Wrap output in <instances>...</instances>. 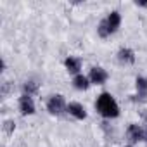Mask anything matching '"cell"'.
<instances>
[{
    "label": "cell",
    "mask_w": 147,
    "mask_h": 147,
    "mask_svg": "<svg viewBox=\"0 0 147 147\" xmlns=\"http://www.w3.org/2000/svg\"><path fill=\"white\" fill-rule=\"evenodd\" d=\"M95 109L97 113L106 118V119H111V118H118L119 116V106L116 102V99L109 94V92H102L97 100H95Z\"/></svg>",
    "instance_id": "obj_1"
},
{
    "label": "cell",
    "mask_w": 147,
    "mask_h": 147,
    "mask_svg": "<svg viewBox=\"0 0 147 147\" xmlns=\"http://www.w3.org/2000/svg\"><path fill=\"white\" fill-rule=\"evenodd\" d=\"M119 26H121V14H119L118 11H113V12L107 14L106 19H102V21L99 23V26H97V35H99L100 38H107V36L114 35V33L119 30Z\"/></svg>",
    "instance_id": "obj_2"
},
{
    "label": "cell",
    "mask_w": 147,
    "mask_h": 147,
    "mask_svg": "<svg viewBox=\"0 0 147 147\" xmlns=\"http://www.w3.org/2000/svg\"><path fill=\"white\" fill-rule=\"evenodd\" d=\"M66 107H67V104H66V100H64V97H62L61 94L50 95L49 100H47V111H49L50 114H54V116L62 114V113L66 111Z\"/></svg>",
    "instance_id": "obj_3"
},
{
    "label": "cell",
    "mask_w": 147,
    "mask_h": 147,
    "mask_svg": "<svg viewBox=\"0 0 147 147\" xmlns=\"http://www.w3.org/2000/svg\"><path fill=\"white\" fill-rule=\"evenodd\" d=\"M107 78H109L107 71L104 67H100V66H94L90 69V73H88V80H90L92 85H104L107 82Z\"/></svg>",
    "instance_id": "obj_4"
},
{
    "label": "cell",
    "mask_w": 147,
    "mask_h": 147,
    "mask_svg": "<svg viewBox=\"0 0 147 147\" xmlns=\"http://www.w3.org/2000/svg\"><path fill=\"white\" fill-rule=\"evenodd\" d=\"M19 111L23 116H31L35 114V102H33V97L31 95H26L23 94L19 97Z\"/></svg>",
    "instance_id": "obj_5"
},
{
    "label": "cell",
    "mask_w": 147,
    "mask_h": 147,
    "mask_svg": "<svg viewBox=\"0 0 147 147\" xmlns=\"http://www.w3.org/2000/svg\"><path fill=\"white\" fill-rule=\"evenodd\" d=\"M126 137L131 144H137V142H144V128L140 125H135L131 123L126 130Z\"/></svg>",
    "instance_id": "obj_6"
},
{
    "label": "cell",
    "mask_w": 147,
    "mask_h": 147,
    "mask_svg": "<svg viewBox=\"0 0 147 147\" xmlns=\"http://www.w3.org/2000/svg\"><path fill=\"white\" fill-rule=\"evenodd\" d=\"M66 113H69L75 119H85L87 118V109L80 102H69L66 107Z\"/></svg>",
    "instance_id": "obj_7"
},
{
    "label": "cell",
    "mask_w": 147,
    "mask_h": 147,
    "mask_svg": "<svg viewBox=\"0 0 147 147\" xmlns=\"http://www.w3.org/2000/svg\"><path fill=\"white\" fill-rule=\"evenodd\" d=\"M64 67L69 75H80V69H82V61L78 57H66L64 59Z\"/></svg>",
    "instance_id": "obj_8"
},
{
    "label": "cell",
    "mask_w": 147,
    "mask_h": 147,
    "mask_svg": "<svg viewBox=\"0 0 147 147\" xmlns=\"http://www.w3.org/2000/svg\"><path fill=\"white\" fill-rule=\"evenodd\" d=\"M118 61L121 64H133L135 62V52L128 47H121L118 50Z\"/></svg>",
    "instance_id": "obj_9"
},
{
    "label": "cell",
    "mask_w": 147,
    "mask_h": 147,
    "mask_svg": "<svg viewBox=\"0 0 147 147\" xmlns=\"http://www.w3.org/2000/svg\"><path fill=\"white\" fill-rule=\"evenodd\" d=\"M135 87H137V99L145 100L147 99V78L145 76H138L135 80Z\"/></svg>",
    "instance_id": "obj_10"
},
{
    "label": "cell",
    "mask_w": 147,
    "mask_h": 147,
    "mask_svg": "<svg viewBox=\"0 0 147 147\" xmlns=\"http://www.w3.org/2000/svg\"><path fill=\"white\" fill-rule=\"evenodd\" d=\"M90 85H92V83H90L88 76H83L82 73H80V75H76L75 78H73V87H75L76 90H80V92L88 90V87H90Z\"/></svg>",
    "instance_id": "obj_11"
},
{
    "label": "cell",
    "mask_w": 147,
    "mask_h": 147,
    "mask_svg": "<svg viewBox=\"0 0 147 147\" xmlns=\"http://www.w3.org/2000/svg\"><path fill=\"white\" fill-rule=\"evenodd\" d=\"M23 90H24V94H26V95H33V94L38 90V83H36V82H33V80H28V82L23 85Z\"/></svg>",
    "instance_id": "obj_12"
},
{
    "label": "cell",
    "mask_w": 147,
    "mask_h": 147,
    "mask_svg": "<svg viewBox=\"0 0 147 147\" xmlns=\"http://www.w3.org/2000/svg\"><path fill=\"white\" fill-rule=\"evenodd\" d=\"M12 128H14V123H12V121H7V123H5V130H7V131H11Z\"/></svg>",
    "instance_id": "obj_13"
},
{
    "label": "cell",
    "mask_w": 147,
    "mask_h": 147,
    "mask_svg": "<svg viewBox=\"0 0 147 147\" xmlns=\"http://www.w3.org/2000/svg\"><path fill=\"white\" fill-rule=\"evenodd\" d=\"M144 142H147V126L144 128Z\"/></svg>",
    "instance_id": "obj_14"
},
{
    "label": "cell",
    "mask_w": 147,
    "mask_h": 147,
    "mask_svg": "<svg viewBox=\"0 0 147 147\" xmlns=\"http://www.w3.org/2000/svg\"><path fill=\"white\" fill-rule=\"evenodd\" d=\"M125 147H131V145H125Z\"/></svg>",
    "instance_id": "obj_15"
}]
</instances>
